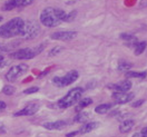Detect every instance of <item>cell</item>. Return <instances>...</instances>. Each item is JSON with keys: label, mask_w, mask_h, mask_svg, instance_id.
I'll use <instances>...</instances> for the list:
<instances>
[{"label": "cell", "mask_w": 147, "mask_h": 137, "mask_svg": "<svg viewBox=\"0 0 147 137\" xmlns=\"http://www.w3.org/2000/svg\"><path fill=\"white\" fill-rule=\"evenodd\" d=\"M25 21L21 18H13L6 22L0 27V37L2 38H12L15 36H19L24 27Z\"/></svg>", "instance_id": "obj_2"}, {"label": "cell", "mask_w": 147, "mask_h": 137, "mask_svg": "<svg viewBox=\"0 0 147 137\" xmlns=\"http://www.w3.org/2000/svg\"><path fill=\"white\" fill-rule=\"evenodd\" d=\"M111 104H101L99 106H97L96 108H95V111L97 113V114H106L108 110L111 108Z\"/></svg>", "instance_id": "obj_17"}, {"label": "cell", "mask_w": 147, "mask_h": 137, "mask_svg": "<svg viewBox=\"0 0 147 137\" xmlns=\"http://www.w3.org/2000/svg\"><path fill=\"white\" fill-rule=\"evenodd\" d=\"M2 60H3V57L0 55V65H1V63H2Z\"/></svg>", "instance_id": "obj_34"}, {"label": "cell", "mask_w": 147, "mask_h": 137, "mask_svg": "<svg viewBox=\"0 0 147 137\" xmlns=\"http://www.w3.org/2000/svg\"><path fill=\"white\" fill-rule=\"evenodd\" d=\"M16 1H17V8L27 7V6L31 5L34 2V0H16Z\"/></svg>", "instance_id": "obj_23"}, {"label": "cell", "mask_w": 147, "mask_h": 137, "mask_svg": "<svg viewBox=\"0 0 147 137\" xmlns=\"http://www.w3.org/2000/svg\"><path fill=\"white\" fill-rule=\"evenodd\" d=\"M110 88H113V90L120 91V92H127L131 88V82L130 80H123L120 82H117L115 85H111Z\"/></svg>", "instance_id": "obj_11"}, {"label": "cell", "mask_w": 147, "mask_h": 137, "mask_svg": "<svg viewBox=\"0 0 147 137\" xmlns=\"http://www.w3.org/2000/svg\"><path fill=\"white\" fill-rule=\"evenodd\" d=\"M39 90V88L38 87H30V88H28L26 90L24 91V94H26V95H29V94H34V92H37V91Z\"/></svg>", "instance_id": "obj_26"}, {"label": "cell", "mask_w": 147, "mask_h": 137, "mask_svg": "<svg viewBox=\"0 0 147 137\" xmlns=\"http://www.w3.org/2000/svg\"><path fill=\"white\" fill-rule=\"evenodd\" d=\"M7 132V128H6V126L2 124V123H0V134H5Z\"/></svg>", "instance_id": "obj_28"}, {"label": "cell", "mask_w": 147, "mask_h": 137, "mask_svg": "<svg viewBox=\"0 0 147 137\" xmlns=\"http://www.w3.org/2000/svg\"><path fill=\"white\" fill-rule=\"evenodd\" d=\"M144 103V101H136V103H134L133 104V107H138V106H140L142 104Z\"/></svg>", "instance_id": "obj_31"}, {"label": "cell", "mask_w": 147, "mask_h": 137, "mask_svg": "<svg viewBox=\"0 0 147 137\" xmlns=\"http://www.w3.org/2000/svg\"><path fill=\"white\" fill-rule=\"evenodd\" d=\"M78 77H79V74L77 70H70L63 77H55L53 79V82L57 87H66V86H69L70 84H73L74 82H76L78 79Z\"/></svg>", "instance_id": "obj_6"}, {"label": "cell", "mask_w": 147, "mask_h": 137, "mask_svg": "<svg viewBox=\"0 0 147 137\" xmlns=\"http://www.w3.org/2000/svg\"><path fill=\"white\" fill-rule=\"evenodd\" d=\"M88 117H89V115L87 113H80L79 111V114L75 117V121H77V123H86L88 120Z\"/></svg>", "instance_id": "obj_22"}, {"label": "cell", "mask_w": 147, "mask_h": 137, "mask_svg": "<svg viewBox=\"0 0 147 137\" xmlns=\"http://www.w3.org/2000/svg\"><path fill=\"white\" fill-rule=\"evenodd\" d=\"M92 101L90 98H88V97H86V98H80L78 103H77V107H76V111H82L84 108H86V107H88L89 105H92Z\"/></svg>", "instance_id": "obj_15"}, {"label": "cell", "mask_w": 147, "mask_h": 137, "mask_svg": "<svg viewBox=\"0 0 147 137\" xmlns=\"http://www.w3.org/2000/svg\"><path fill=\"white\" fill-rule=\"evenodd\" d=\"M2 91H3V94L5 95H8V96H10V95H12L13 92H15V87H12V86H5L3 87V89H2Z\"/></svg>", "instance_id": "obj_24"}, {"label": "cell", "mask_w": 147, "mask_h": 137, "mask_svg": "<svg viewBox=\"0 0 147 137\" xmlns=\"http://www.w3.org/2000/svg\"><path fill=\"white\" fill-rule=\"evenodd\" d=\"M15 8H17V1H16V0H8V1L3 5L2 10L7 11V10H12V9H15Z\"/></svg>", "instance_id": "obj_21"}, {"label": "cell", "mask_w": 147, "mask_h": 137, "mask_svg": "<svg viewBox=\"0 0 147 137\" xmlns=\"http://www.w3.org/2000/svg\"><path fill=\"white\" fill-rule=\"evenodd\" d=\"M39 110V105L37 103H29L21 110L15 113V116H30L36 114Z\"/></svg>", "instance_id": "obj_8"}, {"label": "cell", "mask_w": 147, "mask_h": 137, "mask_svg": "<svg viewBox=\"0 0 147 137\" xmlns=\"http://www.w3.org/2000/svg\"><path fill=\"white\" fill-rule=\"evenodd\" d=\"M146 41H142V43H136L135 44V55L138 56V55H140L144 50H145V48H146Z\"/></svg>", "instance_id": "obj_19"}, {"label": "cell", "mask_w": 147, "mask_h": 137, "mask_svg": "<svg viewBox=\"0 0 147 137\" xmlns=\"http://www.w3.org/2000/svg\"><path fill=\"white\" fill-rule=\"evenodd\" d=\"M75 16H76V12L74 11L71 13H66V17H65V21H73L74 18H75Z\"/></svg>", "instance_id": "obj_27"}, {"label": "cell", "mask_w": 147, "mask_h": 137, "mask_svg": "<svg viewBox=\"0 0 147 137\" xmlns=\"http://www.w3.org/2000/svg\"><path fill=\"white\" fill-rule=\"evenodd\" d=\"M77 134H78V130H76V132H71V133L66 134V137H74V136H76Z\"/></svg>", "instance_id": "obj_30"}, {"label": "cell", "mask_w": 147, "mask_h": 137, "mask_svg": "<svg viewBox=\"0 0 147 137\" xmlns=\"http://www.w3.org/2000/svg\"><path fill=\"white\" fill-rule=\"evenodd\" d=\"M133 137H145L144 136V134H142V133H136V134H134Z\"/></svg>", "instance_id": "obj_32"}, {"label": "cell", "mask_w": 147, "mask_h": 137, "mask_svg": "<svg viewBox=\"0 0 147 137\" xmlns=\"http://www.w3.org/2000/svg\"><path fill=\"white\" fill-rule=\"evenodd\" d=\"M66 12L57 8H46L40 13V21L44 26L48 28L59 26L65 21Z\"/></svg>", "instance_id": "obj_1"}, {"label": "cell", "mask_w": 147, "mask_h": 137, "mask_svg": "<svg viewBox=\"0 0 147 137\" xmlns=\"http://www.w3.org/2000/svg\"><path fill=\"white\" fill-rule=\"evenodd\" d=\"M45 48V44H40L37 46L36 48H22L13 51L12 54H10L11 58L13 59H18V60H27V59H31L38 54H40Z\"/></svg>", "instance_id": "obj_3"}, {"label": "cell", "mask_w": 147, "mask_h": 137, "mask_svg": "<svg viewBox=\"0 0 147 137\" xmlns=\"http://www.w3.org/2000/svg\"><path fill=\"white\" fill-rule=\"evenodd\" d=\"M76 36H77L76 31H57V32H54L50 36V38L54 40H59V41H68V40L76 38Z\"/></svg>", "instance_id": "obj_9"}, {"label": "cell", "mask_w": 147, "mask_h": 137, "mask_svg": "<svg viewBox=\"0 0 147 137\" xmlns=\"http://www.w3.org/2000/svg\"><path fill=\"white\" fill-rule=\"evenodd\" d=\"M61 50H63V48H61V47H55V48H53V49L50 50V53H49V56L57 55V54H59Z\"/></svg>", "instance_id": "obj_25"}, {"label": "cell", "mask_w": 147, "mask_h": 137, "mask_svg": "<svg viewBox=\"0 0 147 137\" xmlns=\"http://www.w3.org/2000/svg\"><path fill=\"white\" fill-rule=\"evenodd\" d=\"M97 123H85L82 127L78 129V134H88L97 127Z\"/></svg>", "instance_id": "obj_14"}, {"label": "cell", "mask_w": 147, "mask_h": 137, "mask_svg": "<svg viewBox=\"0 0 147 137\" xmlns=\"http://www.w3.org/2000/svg\"><path fill=\"white\" fill-rule=\"evenodd\" d=\"M28 70V66L26 64H19L11 67L8 73L6 74V79L8 82H16L22 75H25Z\"/></svg>", "instance_id": "obj_7"}, {"label": "cell", "mask_w": 147, "mask_h": 137, "mask_svg": "<svg viewBox=\"0 0 147 137\" xmlns=\"http://www.w3.org/2000/svg\"><path fill=\"white\" fill-rule=\"evenodd\" d=\"M120 38H121L123 40H125V41L127 43V45L133 44V45L135 46V44L137 43L136 37L134 36V35H130V34H121V35H120Z\"/></svg>", "instance_id": "obj_16"}, {"label": "cell", "mask_w": 147, "mask_h": 137, "mask_svg": "<svg viewBox=\"0 0 147 137\" xmlns=\"http://www.w3.org/2000/svg\"><path fill=\"white\" fill-rule=\"evenodd\" d=\"M126 76L128 78H145L146 73L145 72H127Z\"/></svg>", "instance_id": "obj_20"}, {"label": "cell", "mask_w": 147, "mask_h": 137, "mask_svg": "<svg viewBox=\"0 0 147 137\" xmlns=\"http://www.w3.org/2000/svg\"><path fill=\"white\" fill-rule=\"evenodd\" d=\"M113 98L116 104H126L134 98V94L129 92H120V91H115L113 94Z\"/></svg>", "instance_id": "obj_10"}, {"label": "cell", "mask_w": 147, "mask_h": 137, "mask_svg": "<svg viewBox=\"0 0 147 137\" xmlns=\"http://www.w3.org/2000/svg\"><path fill=\"white\" fill-rule=\"evenodd\" d=\"M131 67H133V65L130 64V63H128V61H119V64H118V70L119 72H125V73H127V72H129L130 69H131Z\"/></svg>", "instance_id": "obj_18"}, {"label": "cell", "mask_w": 147, "mask_h": 137, "mask_svg": "<svg viewBox=\"0 0 147 137\" xmlns=\"http://www.w3.org/2000/svg\"><path fill=\"white\" fill-rule=\"evenodd\" d=\"M1 20H2V18H1V17H0V21H1Z\"/></svg>", "instance_id": "obj_35"}, {"label": "cell", "mask_w": 147, "mask_h": 137, "mask_svg": "<svg viewBox=\"0 0 147 137\" xmlns=\"http://www.w3.org/2000/svg\"><path fill=\"white\" fill-rule=\"evenodd\" d=\"M39 31H40V27L38 22L34 20H28V21H25L20 35L26 39H32L39 34Z\"/></svg>", "instance_id": "obj_5"}, {"label": "cell", "mask_w": 147, "mask_h": 137, "mask_svg": "<svg viewBox=\"0 0 147 137\" xmlns=\"http://www.w3.org/2000/svg\"><path fill=\"white\" fill-rule=\"evenodd\" d=\"M83 92H84L83 88H78V87L77 88H74L70 91H68L67 95L64 96L60 101H58V106L60 108H64V109L70 107V106H73L76 103H78V101L82 98Z\"/></svg>", "instance_id": "obj_4"}, {"label": "cell", "mask_w": 147, "mask_h": 137, "mask_svg": "<svg viewBox=\"0 0 147 137\" xmlns=\"http://www.w3.org/2000/svg\"><path fill=\"white\" fill-rule=\"evenodd\" d=\"M134 126H135V121H134V120H131V119H126V120H124L119 125V132L121 134L129 133V132L133 129Z\"/></svg>", "instance_id": "obj_13"}, {"label": "cell", "mask_w": 147, "mask_h": 137, "mask_svg": "<svg viewBox=\"0 0 147 137\" xmlns=\"http://www.w3.org/2000/svg\"><path fill=\"white\" fill-rule=\"evenodd\" d=\"M142 134H144V136L147 137V127L143 128V130H142Z\"/></svg>", "instance_id": "obj_33"}, {"label": "cell", "mask_w": 147, "mask_h": 137, "mask_svg": "<svg viewBox=\"0 0 147 137\" xmlns=\"http://www.w3.org/2000/svg\"><path fill=\"white\" fill-rule=\"evenodd\" d=\"M42 126L46 129H49V130H60V129L66 127V121L65 120L50 121V123H45Z\"/></svg>", "instance_id": "obj_12"}, {"label": "cell", "mask_w": 147, "mask_h": 137, "mask_svg": "<svg viewBox=\"0 0 147 137\" xmlns=\"http://www.w3.org/2000/svg\"><path fill=\"white\" fill-rule=\"evenodd\" d=\"M6 107H7L6 103H5V101H0V113H2L3 110L6 109Z\"/></svg>", "instance_id": "obj_29"}]
</instances>
